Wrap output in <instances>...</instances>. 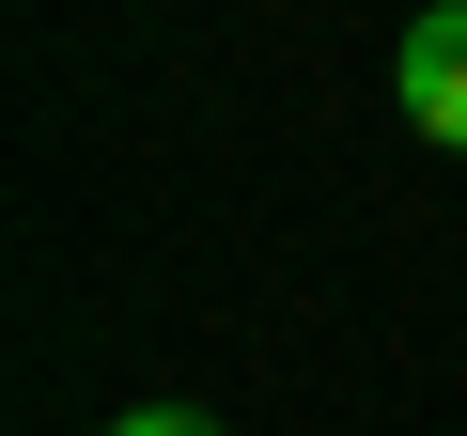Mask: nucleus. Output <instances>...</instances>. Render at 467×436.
<instances>
[{
    "instance_id": "2",
    "label": "nucleus",
    "mask_w": 467,
    "mask_h": 436,
    "mask_svg": "<svg viewBox=\"0 0 467 436\" xmlns=\"http://www.w3.org/2000/svg\"><path fill=\"white\" fill-rule=\"evenodd\" d=\"M109 436H218V420H202V405H125Z\"/></svg>"
},
{
    "instance_id": "1",
    "label": "nucleus",
    "mask_w": 467,
    "mask_h": 436,
    "mask_svg": "<svg viewBox=\"0 0 467 436\" xmlns=\"http://www.w3.org/2000/svg\"><path fill=\"white\" fill-rule=\"evenodd\" d=\"M389 94H405V125H420V140H451V156H467V0H420V16H405Z\"/></svg>"
}]
</instances>
